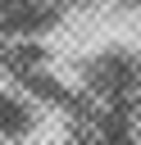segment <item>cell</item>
I'll use <instances>...</instances> for the list:
<instances>
[{
    "mask_svg": "<svg viewBox=\"0 0 141 145\" xmlns=\"http://www.w3.org/2000/svg\"><path fill=\"white\" fill-rule=\"evenodd\" d=\"M132 86H136V63H132L127 54L109 50V54H96V59L86 63V91H96V95H105V100H118V95H127Z\"/></svg>",
    "mask_w": 141,
    "mask_h": 145,
    "instance_id": "obj_1",
    "label": "cell"
},
{
    "mask_svg": "<svg viewBox=\"0 0 141 145\" xmlns=\"http://www.w3.org/2000/svg\"><path fill=\"white\" fill-rule=\"evenodd\" d=\"M36 127V109L14 95V91H0V136H27Z\"/></svg>",
    "mask_w": 141,
    "mask_h": 145,
    "instance_id": "obj_2",
    "label": "cell"
}]
</instances>
